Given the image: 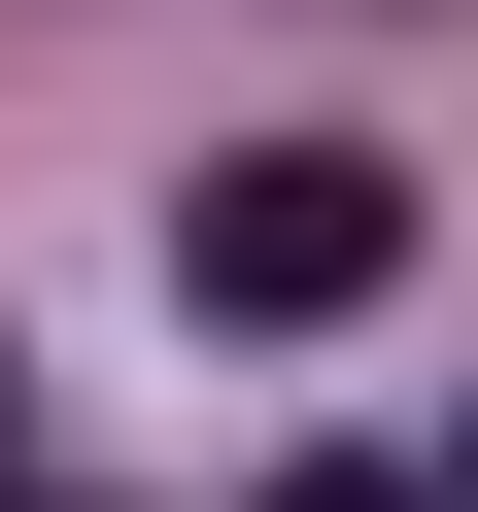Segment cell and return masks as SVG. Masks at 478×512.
<instances>
[{"label": "cell", "mask_w": 478, "mask_h": 512, "mask_svg": "<svg viewBox=\"0 0 478 512\" xmlns=\"http://www.w3.org/2000/svg\"><path fill=\"white\" fill-rule=\"evenodd\" d=\"M376 274H410V171H376V137H239V171L171 205V308H239V342H342Z\"/></svg>", "instance_id": "6da1fadb"}, {"label": "cell", "mask_w": 478, "mask_h": 512, "mask_svg": "<svg viewBox=\"0 0 478 512\" xmlns=\"http://www.w3.org/2000/svg\"><path fill=\"white\" fill-rule=\"evenodd\" d=\"M274 512H444V478H376V444H308V478H274Z\"/></svg>", "instance_id": "7a4b0ae2"}]
</instances>
